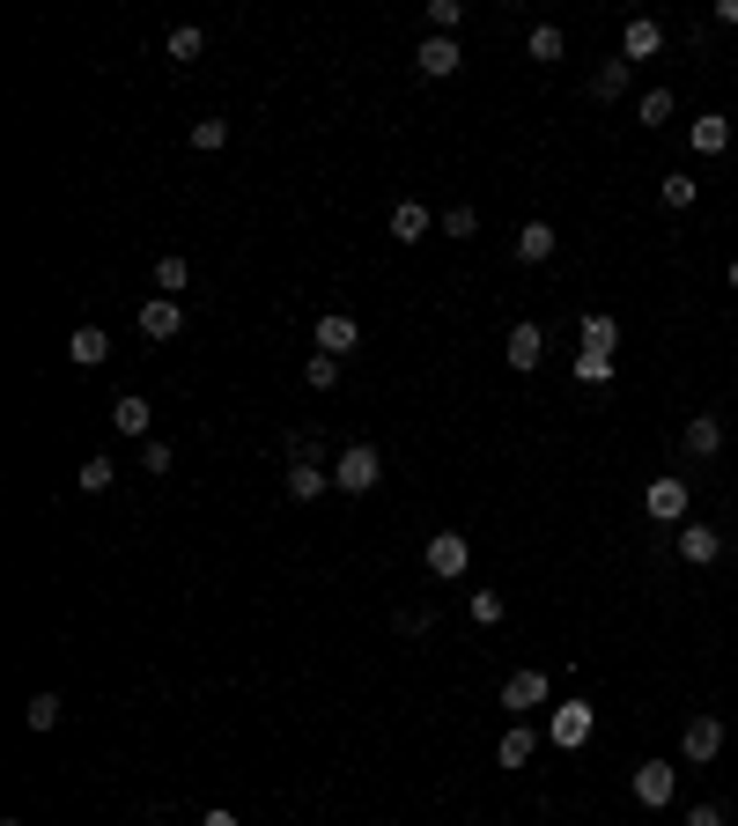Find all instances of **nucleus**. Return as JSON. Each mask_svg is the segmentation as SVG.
Wrapping results in <instances>:
<instances>
[{
  "instance_id": "a19ab883",
  "label": "nucleus",
  "mask_w": 738,
  "mask_h": 826,
  "mask_svg": "<svg viewBox=\"0 0 738 826\" xmlns=\"http://www.w3.org/2000/svg\"><path fill=\"white\" fill-rule=\"evenodd\" d=\"M731 289H738V259H731Z\"/></svg>"
},
{
  "instance_id": "6e6552de",
  "label": "nucleus",
  "mask_w": 738,
  "mask_h": 826,
  "mask_svg": "<svg viewBox=\"0 0 738 826\" xmlns=\"http://www.w3.org/2000/svg\"><path fill=\"white\" fill-rule=\"evenodd\" d=\"M355 347H362V325L347 311H325L318 317V355H355Z\"/></svg>"
},
{
  "instance_id": "58836bf2",
  "label": "nucleus",
  "mask_w": 738,
  "mask_h": 826,
  "mask_svg": "<svg viewBox=\"0 0 738 826\" xmlns=\"http://www.w3.org/2000/svg\"><path fill=\"white\" fill-rule=\"evenodd\" d=\"M199 826H245V819H237V812H221V804H215V812H207V819H199Z\"/></svg>"
},
{
  "instance_id": "c85d7f7f",
  "label": "nucleus",
  "mask_w": 738,
  "mask_h": 826,
  "mask_svg": "<svg viewBox=\"0 0 738 826\" xmlns=\"http://www.w3.org/2000/svg\"><path fill=\"white\" fill-rule=\"evenodd\" d=\"M303 384L333 391V384H340V355H311V362H303Z\"/></svg>"
},
{
  "instance_id": "ea45409f",
  "label": "nucleus",
  "mask_w": 738,
  "mask_h": 826,
  "mask_svg": "<svg viewBox=\"0 0 738 826\" xmlns=\"http://www.w3.org/2000/svg\"><path fill=\"white\" fill-rule=\"evenodd\" d=\"M716 23H731V30H738V0H716Z\"/></svg>"
},
{
  "instance_id": "423d86ee",
  "label": "nucleus",
  "mask_w": 738,
  "mask_h": 826,
  "mask_svg": "<svg viewBox=\"0 0 738 826\" xmlns=\"http://www.w3.org/2000/svg\"><path fill=\"white\" fill-rule=\"evenodd\" d=\"M680 753H687L694 768H709V760L724 753V724H716V716H687V730H680Z\"/></svg>"
},
{
  "instance_id": "9b49d317",
  "label": "nucleus",
  "mask_w": 738,
  "mask_h": 826,
  "mask_svg": "<svg viewBox=\"0 0 738 826\" xmlns=\"http://www.w3.org/2000/svg\"><path fill=\"white\" fill-rule=\"evenodd\" d=\"M414 67L428 74V81H451V74H458V37H421Z\"/></svg>"
},
{
  "instance_id": "393cba45",
  "label": "nucleus",
  "mask_w": 738,
  "mask_h": 826,
  "mask_svg": "<svg viewBox=\"0 0 738 826\" xmlns=\"http://www.w3.org/2000/svg\"><path fill=\"white\" fill-rule=\"evenodd\" d=\"M59 716H67V702H59V694H30V708H23V724L37 730V738H45V730L59 724Z\"/></svg>"
},
{
  "instance_id": "b1692460",
  "label": "nucleus",
  "mask_w": 738,
  "mask_h": 826,
  "mask_svg": "<svg viewBox=\"0 0 738 826\" xmlns=\"http://www.w3.org/2000/svg\"><path fill=\"white\" fill-rule=\"evenodd\" d=\"M185 281H193V267H185L177 251H163V259H155V295H185Z\"/></svg>"
},
{
  "instance_id": "37998d69",
  "label": "nucleus",
  "mask_w": 738,
  "mask_h": 826,
  "mask_svg": "<svg viewBox=\"0 0 738 826\" xmlns=\"http://www.w3.org/2000/svg\"><path fill=\"white\" fill-rule=\"evenodd\" d=\"M731 561H738V539H731Z\"/></svg>"
},
{
  "instance_id": "ddd939ff",
  "label": "nucleus",
  "mask_w": 738,
  "mask_h": 826,
  "mask_svg": "<svg viewBox=\"0 0 738 826\" xmlns=\"http://www.w3.org/2000/svg\"><path fill=\"white\" fill-rule=\"evenodd\" d=\"M540 362H546V333L532 317H517L510 325V369H540Z\"/></svg>"
},
{
  "instance_id": "39448f33",
  "label": "nucleus",
  "mask_w": 738,
  "mask_h": 826,
  "mask_svg": "<svg viewBox=\"0 0 738 826\" xmlns=\"http://www.w3.org/2000/svg\"><path fill=\"white\" fill-rule=\"evenodd\" d=\"M672 790H680V768H672V760H642V768H636V804H642V812H664Z\"/></svg>"
},
{
  "instance_id": "f03ea898",
  "label": "nucleus",
  "mask_w": 738,
  "mask_h": 826,
  "mask_svg": "<svg viewBox=\"0 0 738 826\" xmlns=\"http://www.w3.org/2000/svg\"><path fill=\"white\" fill-rule=\"evenodd\" d=\"M473 568V539L466 532H428V576L436 584H458Z\"/></svg>"
},
{
  "instance_id": "a211bd4d",
  "label": "nucleus",
  "mask_w": 738,
  "mask_h": 826,
  "mask_svg": "<svg viewBox=\"0 0 738 826\" xmlns=\"http://www.w3.org/2000/svg\"><path fill=\"white\" fill-rule=\"evenodd\" d=\"M111 421H119V436H141V443H148V421H155V406H148L141 391H126L119 406H111Z\"/></svg>"
},
{
  "instance_id": "2eb2a0df",
  "label": "nucleus",
  "mask_w": 738,
  "mask_h": 826,
  "mask_svg": "<svg viewBox=\"0 0 738 826\" xmlns=\"http://www.w3.org/2000/svg\"><path fill=\"white\" fill-rule=\"evenodd\" d=\"M554 221H524V229H517V259H524V267H546V259H554Z\"/></svg>"
},
{
  "instance_id": "4468645a",
  "label": "nucleus",
  "mask_w": 738,
  "mask_h": 826,
  "mask_svg": "<svg viewBox=\"0 0 738 826\" xmlns=\"http://www.w3.org/2000/svg\"><path fill=\"white\" fill-rule=\"evenodd\" d=\"M731 539L724 532H709V524H680V561H694V568H709L716 554H724Z\"/></svg>"
},
{
  "instance_id": "f8f14e48",
  "label": "nucleus",
  "mask_w": 738,
  "mask_h": 826,
  "mask_svg": "<svg viewBox=\"0 0 738 826\" xmlns=\"http://www.w3.org/2000/svg\"><path fill=\"white\" fill-rule=\"evenodd\" d=\"M67 362H74V369H104V362H111V340H104V325H74Z\"/></svg>"
},
{
  "instance_id": "dca6fc26",
  "label": "nucleus",
  "mask_w": 738,
  "mask_h": 826,
  "mask_svg": "<svg viewBox=\"0 0 738 826\" xmlns=\"http://www.w3.org/2000/svg\"><path fill=\"white\" fill-rule=\"evenodd\" d=\"M428 229H436V215H428L421 199H399V207H392V237H399V243H421Z\"/></svg>"
},
{
  "instance_id": "1a4fd4ad",
  "label": "nucleus",
  "mask_w": 738,
  "mask_h": 826,
  "mask_svg": "<svg viewBox=\"0 0 738 826\" xmlns=\"http://www.w3.org/2000/svg\"><path fill=\"white\" fill-rule=\"evenodd\" d=\"M664 52V23L658 15H636V23L620 30V59H658Z\"/></svg>"
},
{
  "instance_id": "f704fd0d",
  "label": "nucleus",
  "mask_w": 738,
  "mask_h": 826,
  "mask_svg": "<svg viewBox=\"0 0 738 826\" xmlns=\"http://www.w3.org/2000/svg\"><path fill=\"white\" fill-rule=\"evenodd\" d=\"M502 612H510V606H502V590H473V620H488V628H495Z\"/></svg>"
},
{
  "instance_id": "20e7f679",
  "label": "nucleus",
  "mask_w": 738,
  "mask_h": 826,
  "mask_svg": "<svg viewBox=\"0 0 738 826\" xmlns=\"http://www.w3.org/2000/svg\"><path fill=\"white\" fill-rule=\"evenodd\" d=\"M177 333H185V303H177V295H148V303H141V340L171 347Z\"/></svg>"
},
{
  "instance_id": "aec40b11",
  "label": "nucleus",
  "mask_w": 738,
  "mask_h": 826,
  "mask_svg": "<svg viewBox=\"0 0 738 826\" xmlns=\"http://www.w3.org/2000/svg\"><path fill=\"white\" fill-rule=\"evenodd\" d=\"M687 450L694 458H716V450H724V421H716V413H694L687 421Z\"/></svg>"
},
{
  "instance_id": "473e14b6",
  "label": "nucleus",
  "mask_w": 738,
  "mask_h": 826,
  "mask_svg": "<svg viewBox=\"0 0 738 826\" xmlns=\"http://www.w3.org/2000/svg\"><path fill=\"white\" fill-rule=\"evenodd\" d=\"M576 377L584 384H614V355H576Z\"/></svg>"
},
{
  "instance_id": "2f4dec72",
  "label": "nucleus",
  "mask_w": 738,
  "mask_h": 826,
  "mask_svg": "<svg viewBox=\"0 0 738 826\" xmlns=\"http://www.w3.org/2000/svg\"><path fill=\"white\" fill-rule=\"evenodd\" d=\"M221 141H229V119H199V126H193V148H199V155H215Z\"/></svg>"
},
{
  "instance_id": "c9c22d12",
  "label": "nucleus",
  "mask_w": 738,
  "mask_h": 826,
  "mask_svg": "<svg viewBox=\"0 0 738 826\" xmlns=\"http://www.w3.org/2000/svg\"><path fill=\"white\" fill-rule=\"evenodd\" d=\"M658 199H664V207H694V177H664Z\"/></svg>"
},
{
  "instance_id": "4be33fe9",
  "label": "nucleus",
  "mask_w": 738,
  "mask_h": 826,
  "mask_svg": "<svg viewBox=\"0 0 738 826\" xmlns=\"http://www.w3.org/2000/svg\"><path fill=\"white\" fill-rule=\"evenodd\" d=\"M532 746H540V738H532L524 724H510L502 738H495V760H502V768H524V760H532Z\"/></svg>"
},
{
  "instance_id": "a878e982",
  "label": "nucleus",
  "mask_w": 738,
  "mask_h": 826,
  "mask_svg": "<svg viewBox=\"0 0 738 826\" xmlns=\"http://www.w3.org/2000/svg\"><path fill=\"white\" fill-rule=\"evenodd\" d=\"M524 52H532L540 67H554V59H562V52H568V37H562V30H554V23H540V30H532V37H524Z\"/></svg>"
},
{
  "instance_id": "f257e3e1",
  "label": "nucleus",
  "mask_w": 738,
  "mask_h": 826,
  "mask_svg": "<svg viewBox=\"0 0 738 826\" xmlns=\"http://www.w3.org/2000/svg\"><path fill=\"white\" fill-rule=\"evenodd\" d=\"M377 480H384V458H377L369 443H347L340 458H333V487H340V494H369Z\"/></svg>"
},
{
  "instance_id": "4c0bfd02",
  "label": "nucleus",
  "mask_w": 738,
  "mask_h": 826,
  "mask_svg": "<svg viewBox=\"0 0 738 826\" xmlns=\"http://www.w3.org/2000/svg\"><path fill=\"white\" fill-rule=\"evenodd\" d=\"M687 826H724V804H694V812H687Z\"/></svg>"
},
{
  "instance_id": "cd10ccee",
  "label": "nucleus",
  "mask_w": 738,
  "mask_h": 826,
  "mask_svg": "<svg viewBox=\"0 0 738 826\" xmlns=\"http://www.w3.org/2000/svg\"><path fill=\"white\" fill-rule=\"evenodd\" d=\"M111 480H119V465H111V458H82V472H74V487H82V494H104Z\"/></svg>"
},
{
  "instance_id": "bb28decb",
  "label": "nucleus",
  "mask_w": 738,
  "mask_h": 826,
  "mask_svg": "<svg viewBox=\"0 0 738 826\" xmlns=\"http://www.w3.org/2000/svg\"><path fill=\"white\" fill-rule=\"evenodd\" d=\"M672 111H680V97H672V89H642V104H636L642 126H672Z\"/></svg>"
},
{
  "instance_id": "5701e85b",
  "label": "nucleus",
  "mask_w": 738,
  "mask_h": 826,
  "mask_svg": "<svg viewBox=\"0 0 738 826\" xmlns=\"http://www.w3.org/2000/svg\"><path fill=\"white\" fill-rule=\"evenodd\" d=\"M614 347H620V325L606 311H590L584 317V355H614Z\"/></svg>"
},
{
  "instance_id": "79ce46f5",
  "label": "nucleus",
  "mask_w": 738,
  "mask_h": 826,
  "mask_svg": "<svg viewBox=\"0 0 738 826\" xmlns=\"http://www.w3.org/2000/svg\"><path fill=\"white\" fill-rule=\"evenodd\" d=\"M0 826H23V819H0Z\"/></svg>"
},
{
  "instance_id": "0eeeda50",
  "label": "nucleus",
  "mask_w": 738,
  "mask_h": 826,
  "mask_svg": "<svg viewBox=\"0 0 738 826\" xmlns=\"http://www.w3.org/2000/svg\"><path fill=\"white\" fill-rule=\"evenodd\" d=\"M642 510L658 517V524H680V517H687V480H680V472H664V480H650V494H642Z\"/></svg>"
},
{
  "instance_id": "7c9ffc66",
  "label": "nucleus",
  "mask_w": 738,
  "mask_h": 826,
  "mask_svg": "<svg viewBox=\"0 0 738 826\" xmlns=\"http://www.w3.org/2000/svg\"><path fill=\"white\" fill-rule=\"evenodd\" d=\"M458 23H466V8H458V0H428V30H436V37H451Z\"/></svg>"
},
{
  "instance_id": "72a5a7b5",
  "label": "nucleus",
  "mask_w": 738,
  "mask_h": 826,
  "mask_svg": "<svg viewBox=\"0 0 738 826\" xmlns=\"http://www.w3.org/2000/svg\"><path fill=\"white\" fill-rule=\"evenodd\" d=\"M141 472H155V480H163V472H171V443L148 436V443H141Z\"/></svg>"
},
{
  "instance_id": "9d476101",
  "label": "nucleus",
  "mask_w": 738,
  "mask_h": 826,
  "mask_svg": "<svg viewBox=\"0 0 738 826\" xmlns=\"http://www.w3.org/2000/svg\"><path fill=\"white\" fill-rule=\"evenodd\" d=\"M502 708H510V716L546 708V672H510V680H502Z\"/></svg>"
},
{
  "instance_id": "412c9836",
  "label": "nucleus",
  "mask_w": 738,
  "mask_h": 826,
  "mask_svg": "<svg viewBox=\"0 0 738 826\" xmlns=\"http://www.w3.org/2000/svg\"><path fill=\"white\" fill-rule=\"evenodd\" d=\"M724 148H731V119L702 111V119H694V155H724Z\"/></svg>"
},
{
  "instance_id": "6ab92c4d",
  "label": "nucleus",
  "mask_w": 738,
  "mask_h": 826,
  "mask_svg": "<svg viewBox=\"0 0 738 826\" xmlns=\"http://www.w3.org/2000/svg\"><path fill=\"white\" fill-rule=\"evenodd\" d=\"M325 487H333V465H289V494L295 502H318Z\"/></svg>"
},
{
  "instance_id": "c756f323",
  "label": "nucleus",
  "mask_w": 738,
  "mask_h": 826,
  "mask_svg": "<svg viewBox=\"0 0 738 826\" xmlns=\"http://www.w3.org/2000/svg\"><path fill=\"white\" fill-rule=\"evenodd\" d=\"M199 52H207V30H193V23H185V30H171V59H177V67H193Z\"/></svg>"
},
{
  "instance_id": "e433bc0d",
  "label": "nucleus",
  "mask_w": 738,
  "mask_h": 826,
  "mask_svg": "<svg viewBox=\"0 0 738 826\" xmlns=\"http://www.w3.org/2000/svg\"><path fill=\"white\" fill-rule=\"evenodd\" d=\"M473 229H480L473 207H451V215H443V237H473Z\"/></svg>"
},
{
  "instance_id": "7ed1b4c3",
  "label": "nucleus",
  "mask_w": 738,
  "mask_h": 826,
  "mask_svg": "<svg viewBox=\"0 0 738 826\" xmlns=\"http://www.w3.org/2000/svg\"><path fill=\"white\" fill-rule=\"evenodd\" d=\"M590 730H598V708L590 702H562L554 716H546V738L562 746V753H576V746H590Z\"/></svg>"
},
{
  "instance_id": "f3484780",
  "label": "nucleus",
  "mask_w": 738,
  "mask_h": 826,
  "mask_svg": "<svg viewBox=\"0 0 738 826\" xmlns=\"http://www.w3.org/2000/svg\"><path fill=\"white\" fill-rule=\"evenodd\" d=\"M590 97H598V104L628 97V59H598V67H590Z\"/></svg>"
}]
</instances>
